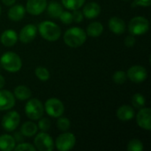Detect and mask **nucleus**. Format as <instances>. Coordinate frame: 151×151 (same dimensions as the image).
<instances>
[{"label":"nucleus","mask_w":151,"mask_h":151,"mask_svg":"<svg viewBox=\"0 0 151 151\" xmlns=\"http://www.w3.org/2000/svg\"><path fill=\"white\" fill-rule=\"evenodd\" d=\"M87 40L86 32L78 27H73L65 31L64 35L65 43L71 48H78L84 44Z\"/></svg>","instance_id":"nucleus-1"},{"label":"nucleus","mask_w":151,"mask_h":151,"mask_svg":"<svg viewBox=\"0 0 151 151\" xmlns=\"http://www.w3.org/2000/svg\"><path fill=\"white\" fill-rule=\"evenodd\" d=\"M38 30L42 38L50 42H55L58 40L61 35L60 27L54 22L50 20H44L39 24Z\"/></svg>","instance_id":"nucleus-2"},{"label":"nucleus","mask_w":151,"mask_h":151,"mask_svg":"<svg viewBox=\"0 0 151 151\" xmlns=\"http://www.w3.org/2000/svg\"><path fill=\"white\" fill-rule=\"evenodd\" d=\"M0 65L5 71L10 73H16L21 69L22 61L18 54L8 51L1 57Z\"/></svg>","instance_id":"nucleus-3"},{"label":"nucleus","mask_w":151,"mask_h":151,"mask_svg":"<svg viewBox=\"0 0 151 151\" xmlns=\"http://www.w3.org/2000/svg\"><path fill=\"white\" fill-rule=\"evenodd\" d=\"M44 106L42 102L36 98H32L25 105V113L32 120H38L43 116Z\"/></svg>","instance_id":"nucleus-4"},{"label":"nucleus","mask_w":151,"mask_h":151,"mask_svg":"<svg viewBox=\"0 0 151 151\" xmlns=\"http://www.w3.org/2000/svg\"><path fill=\"white\" fill-rule=\"evenodd\" d=\"M150 29L149 20L142 17L137 16L133 18L128 24V30L133 35H142L147 33Z\"/></svg>","instance_id":"nucleus-5"},{"label":"nucleus","mask_w":151,"mask_h":151,"mask_svg":"<svg viewBox=\"0 0 151 151\" xmlns=\"http://www.w3.org/2000/svg\"><path fill=\"white\" fill-rule=\"evenodd\" d=\"M76 143V138L73 134L68 133L65 131V133H63L59 134L56 140V148L59 151H68L71 150Z\"/></svg>","instance_id":"nucleus-6"},{"label":"nucleus","mask_w":151,"mask_h":151,"mask_svg":"<svg viewBox=\"0 0 151 151\" xmlns=\"http://www.w3.org/2000/svg\"><path fill=\"white\" fill-rule=\"evenodd\" d=\"M44 110L49 116L52 118H59L65 111V106L59 99L50 98L45 103Z\"/></svg>","instance_id":"nucleus-7"},{"label":"nucleus","mask_w":151,"mask_h":151,"mask_svg":"<svg viewBox=\"0 0 151 151\" xmlns=\"http://www.w3.org/2000/svg\"><path fill=\"white\" fill-rule=\"evenodd\" d=\"M35 147L40 151H52L54 149V142L50 134L46 132L39 133L34 141Z\"/></svg>","instance_id":"nucleus-8"},{"label":"nucleus","mask_w":151,"mask_h":151,"mask_svg":"<svg viewBox=\"0 0 151 151\" xmlns=\"http://www.w3.org/2000/svg\"><path fill=\"white\" fill-rule=\"evenodd\" d=\"M19 121H20L19 114L15 111H12L6 113L3 117L1 126L5 131L12 132L17 128V127L19 124Z\"/></svg>","instance_id":"nucleus-9"},{"label":"nucleus","mask_w":151,"mask_h":151,"mask_svg":"<svg viewBox=\"0 0 151 151\" xmlns=\"http://www.w3.org/2000/svg\"><path fill=\"white\" fill-rule=\"evenodd\" d=\"M127 78L134 82V83H142L143 82L148 76V73L146 68H144L142 65H133L130 67L127 73Z\"/></svg>","instance_id":"nucleus-10"},{"label":"nucleus","mask_w":151,"mask_h":151,"mask_svg":"<svg viewBox=\"0 0 151 151\" xmlns=\"http://www.w3.org/2000/svg\"><path fill=\"white\" fill-rule=\"evenodd\" d=\"M136 116V122L142 129L150 131L151 129V110L149 107H142Z\"/></svg>","instance_id":"nucleus-11"},{"label":"nucleus","mask_w":151,"mask_h":151,"mask_svg":"<svg viewBox=\"0 0 151 151\" xmlns=\"http://www.w3.org/2000/svg\"><path fill=\"white\" fill-rule=\"evenodd\" d=\"M47 7V0H27L26 10L32 15H39L42 13Z\"/></svg>","instance_id":"nucleus-12"},{"label":"nucleus","mask_w":151,"mask_h":151,"mask_svg":"<svg viewBox=\"0 0 151 151\" xmlns=\"http://www.w3.org/2000/svg\"><path fill=\"white\" fill-rule=\"evenodd\" d=\"M15 104V96L9 90L0 89V111L12 109Z\"/></svg>","instance_id":"nucleus-13"},{"label":"nucleus","mask_w":151,"mask_h":151,"mask_svg":"<svg viewBox=\"0 0 151 151\" xmlns=\"http://www.w3.org/2000/svg\"><path fill=\"white\" fill-rule=\"evenodd\" d=\"M36 34H37L36 26H35L33 24H28L21 28L19 35V38L21 42L28 43L35 38Z\"/></svg>","instance_id":"nucleus-14"},{"label":"nucleus","mask_w":151,"mask_h":151,"mask_svg":"<svg viewBox=\"0 0 151 151\" xmlns=\"http://www.w3.org/2000/svg\"><path fill=\"white\" fill-rule=\"evenodd\" d=\"M0 41L5 47H12L18 41L17 33L13 29H6L2 33Z\"/></svg>","instance_id":"nucleus-15"},{"label":"nucleus","mask_w":151,"mask_h":151,"mask_svg":"<svg viewBox=\"0 0 151 151\" xmlns=\"http://www.w3.org/2000/svg\"><path fill=\"white\" fill-rule=\"evenodd\" d=\"M101 12L100 5L96 2H90L85 4L82 10L83 16L87 19H95L98 17Z\"/></svg>","instance_id":"nucleus-16"},{"label":"nucleus","mask_w":151,"mask_h":151,"mask_svg":"<svg viewBox=\"0 0 151 151\" xmlns=\"http://www.w3.org/2000/svg\"><path fill=\"white\" fill-rule=\"evenodd\" d=\"M109 28L113 34L122 35L126 31V23L119 17H112L109 20Z\"/></svg>","instance_id":"nucleus-17"},{"label":"nucleus","mask_w":151,"mask_h":151,"mask_svg":"<svg viewBox=\"0 0 151 151\" xmlns=\"http://www.w3.org/2000/svg\"><path fill=\"white\" fill-rule=\"evenodd\" d=\"M25 12H26V9L21 4H12V7L9 9L7 15L11 20L19 21L24 18Z\"/></svg>","instance_id":"nucleus-18"},{"label":"nucleus","mask_w":151,"mask_h":151,"mask_svg":"<svg viewBox=\"0 0 151 151\" xmlns=\"http://www.w3.org/2000/svg\"><path fill=\"white\" fill-rule=\"evenodd\" d=\"M134 110L130 105H122L117 111V117L121 121H128L134 117Z\"/></svg>","instance_id":"nucleus-19"},{"label":"nucleus","mask_w":151,"mask_h":151,"mask_svg":"<svg viewBox=\"0 0 151 151\" xmlns=\"http://www.w3.org/2000/svg\"><path fill=\"white\" fill-rule=\"evenodd\" d=\"M15 146H16V141L12 135L10 134L0 135V150H13Z\"/></svg>","instance_id":"nucleus-20"},{"label":"nucleus","mask_w":151,"mask_h":151,"mask_svg":"<svg viewBox=\"0 0 151 151\" xmlns=\"http://www.w3.org/2000/svg\"><path fill=\"white\" fill-rule=\"evenodd\" d=\"M13 95H14L15 98H17L20 101H25L31 97L32 93H31V90L27 86L19 85L14 88Z\"/></svg>","instance_id":"nucleus-21"},{"label":"nucleus","mask_w":151,"mask_h":151,"mask_svg":"<svg viewBox=\"0 0 151 151\" xmlns=\"http://www.w3.org/2000/svg\"><path fill=\"white\" fill-rule=\"evenodd\" d=\"M37 130H38V127L35 123L31 121H27L21 126L20 133L23 136L32 137L37 133Z\"/></svg>","instance_id":"nucleus-22"},{"label":"nucleus","mask_w":151,"mask_h":151,"mask_svg":"<svg viewBox=\"0 0 151 151\" xmlns=\"http://www.w3.org/2000/svg\"><path fill=\"white\" fill-rule=\"evenodd\" d=\"M103 31H104L103 25L98 21H95L88 26L86 34L91 37H98L102 35Z\"/></svg>","instance_id":"nucleus-23"},{"label":"nucleus","mask_w":151,"mask_h":151,"mask_svg":"<svg viewBox=\"0 0 151 151\" xmlns=\"http://www.w3.org/2000/svg\"><path fill=\"white\" fill-rule=\"evenodd\" d=\"M46 8L48 14L54 19L59 18L60 14L63 12V6L57 1H51Z\"/></svg>","instance_id":"nucleus-24"},{"label":"nucleus","mask_w":151,"mask_h":151,"mask_svg":"<svg viewBox=\"0 0 151 151\" xmlns=\"http://www.w3.org/2000/svg\"><path fill=\"white\" fill-rule=\"evenodd\" d=\"M63 5L68 10H77L80 9L85 3L86 0H61Z\"/></svg>","instance_id":"nucleus-25"},{"label":"nucleus","mask_w":151,"mask_h":151,"mask_svg":"<svg viewBox=\"0 0 151 151\" xmlns=\"http://www.w3.org/2000/svg\"><path fill=\"white\" fill-rule=\"evenodd\" d=\"M145 104H146V99L142 94L136 93V94H134L133 96V97H132V104L135 109H141V108L144 107Z\"/></svg>","instance_id":"nucleus-26"},{"label":"nucleus","mask_w":151,"mask_h":151,"mask_svg":"<svg viewBox=\"0 0 151 151\" xmlns=\"http://www.w3.org/2000/svg\"><path fill=\"white\" fill-rule=\"evenodd\" d=\"M35 76L42 81H47L50 79V72L42 66H38L35 70Z\"/></svg>","instance_id":"nucleus-27"},{"label":"nucleus","mask_w":151,"mask_h":151,"mask_svg":"<svg viewBox=\"0 0 151 151\" xmlns=\"http://www.w3.org/2000/svg\"><path fill=\"white\" fill-rule=\"evenodd\" d=\"M128 151H142L143 150V144L138 139H133L127 143Z\"/></svg>","instance_id":"nucleus-28"},{"label":"nucleus","mask_w":151,"mask_h":151,"mask_svg":"<svg viewBox=\"0 0 151 151\" xmlns=\"http://www.w3.org/2000/svg\"><path fill=\"white\" fill-rule=\"evenodd\" d=\"M71 126V122L67 118H64V117H59L58 121H57V127L62 131V132H65L70 128Z\"/></svg>","instance_id":"nucleus-29"},{"label":"nucleus","mask_w":151,"mask_h":151,"mask_svg":"<svg viewBox=\"0 0 151 151\" xmlns=\"http://www.w3.org/2000/svg\"><path fill=\"white\" fill-rule=\"evenodd\" d=\"M127 73H125L124 71H117L114 73L113 76H112V80L115 83L117 84H123L127 81Z\"/></svg>","instance_id":"nucleus-30"},{"label":"nucleus","mask_w":151,"mask_h":151,"mask_svg":"<svg viewBox=\"0 0 151 151\" xmlns=\"http://www.w3.org/2000/svg\"><path fill=\"white\" fill-rule=\"evenodd\" d=\"M39 122H38V127L40 128V130L42 132H47L50 128V121L49 119L47 118H41L39 119Z\"/></svg>","instance_id":"nucleus-31"},{"label":"nucleus","mask_w":151,"mask_h":151,"mask_svg":"<svg viewBox=\"0 0 151 151\" xmlns=\"http://www.w3.org/2000/svg\"><path fill=\"white\" fill-rule=\"evenodd\" d=\"M59 19L65 25H69V24H71L73 21V14L70 12H66V11L65 12H64V11L62 12V13L59 16Z\"/></svg>","instance_id":"nucleus-32"},{"label":"nucleus","mask_w":151,"mask_h":151,"mask_svg":"<svg viewBox=\"0 0 151 151\" xmlns=\"http://www.w3.org/2000/svg\"><path fill=\"white\" fill-rule=\"evenodd\" d=\"M14 150H16V151H25V150L35 151L36 150V149H35V146H33L32 144L26 142V143H20V144H19V145L15 146V148H14Z\"/></svg>","instance_id":"nucleus-33"},{"label":"nucleus","mask_w":151,"mask_h":151,"mask_svg":"<svg viewBox=\"0 0 151 151\" xmlns=\"http://www.w3.org/2000/svg\"><path fill=\"white\" fill-rule=\"evenodd\" d=\"M72 14H73V21L79 23V22H81L83 20V17H84L83 16V13L79 9L74 10Z\"/></svg>","instance_id":"nucleus-34"},{"label":"nucleus","mask_w":151,"mask_h":151,"mask_svg":"<svg viewBox=\"0 0 151 151\" xmlns=\"http://www.w3.org/2000/svg\"><path fill=\"white\" fill-rule=\"evenodd\" d=\"M135 42H136V40H135L134 35H128L125 39V45L127 47L130 48V47H133L135 44Z\"/></svg>","instance_id":"nucleus-35"},{"label":"nucleus","mask_w":151,"mask_h":151,"mask_svg":"<svg viewBox=\"0 0 151 151\" xmlns=\"http://www.w3.org/2000/svg\"><path fill=\"white\" fill-rule=\"evenodd\" d=\"M134 4L139 6L148 7L151 4V0H134Z\"/></svg>","instance_id":"nucleus-36"},{"label":"nucleus","mask_w":151,"mask_h":151,"mask_svg":"<svg viewBox=\"0 0 151 151\" xmlns=\"http://www.w3.org/2000/svg\"><path fill=\"white\" fill-rule=\"evenodd\" d=\"M2 2L4 3V4H5L7 6H12V4H15L16 0H2Z\"/></svg>","instance_id":"nucleus-37"},{"label":"nucleus","mask_w":151,"mask_h":151,"mask_svg":"<svg viewBox=\"0 0 151 151\" xmlns=\"http://www.w3.org/2000/svg\"><path fill=\"white\" fill-rule=\"evenodd\" d=\"M4 86V78L0 74V89H2Z\"/></svg>","instance_id":"nucleus-38"},{"label":"nucleus","mask_w":151,"mask_h":151,"mask_svg":"<svg viewBox=\"0 0 151 151\" xmlns=\"http://www.w3.org/2000/svg\"><path fill=\"white\" fill-rule=\"evenodd\" d=\"M0 13H1V7H0Z\"/></svg>","instance_id":"nucleus-39"},{"label":"nucleus","mask_w":151,"mask_h":151,"mask_svg":"<svg viewBox=\"0 0 151 151\" xmlns=\"http://www.w3.org/2000/svg\"><path fill=\"white\" fill-rule=\"evenodd\" d=\"M125 1H127V0H125Z\"/></svg>","instance_id":"nucleus-40"}]
</instances>
